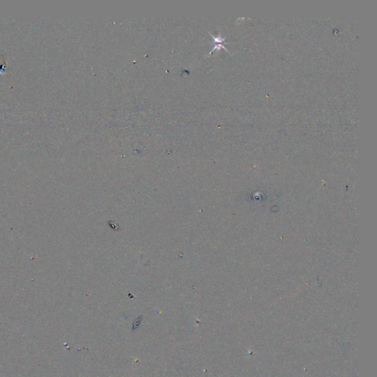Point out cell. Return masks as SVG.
<instances>
[{
	"mask_svg": "<svg viewBox=\"0 0 377 377\" xmlns=\"http://www.w3.org/2000/svg\"><path fill=\"white\" fill-rule=\"evenodd\" d=\"M7 66L5 65V61L2 64H0V74H5Z\"/></svg>",
	"mask_w": 377,
	"mask_h": 377,
	"instance_id": "cell-1",
	"label": "cell"
}]
</instances>
